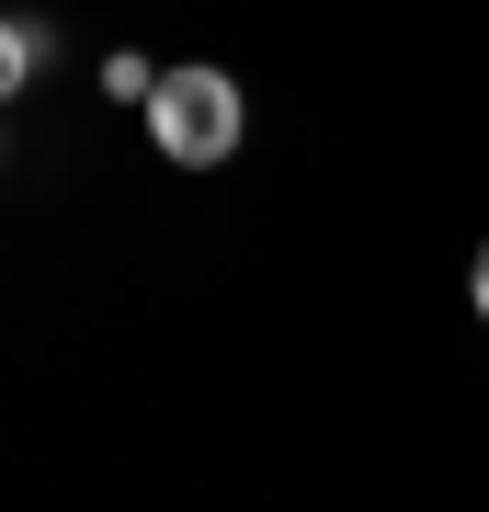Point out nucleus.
<instances>
[{"mask_svg": "<svg viewBox=\"0 0 489 512\" xmlns=\"http://www.w3.org/2000/svg\"><path fill=\"white\" fill-rule=\"evenodd\" d=\"M103 92L148 114V92H160V69H148V57H137V46H114V57H103Z\"/></svg>", "mask_w": 489, "mask_h": 512, "instance_id": "3", "label": "nucleus"}, {"mask_svg": "<svg viewBox=\"0 0 489 512\" xmlns=\"http://www.w3.org/2000/svg\"><path fill=\"white\" fill-rule=\"evenodd\" d=\"M35 69H46V23L23 12L12 35H0V92H23V80H35Z\"/></svg>", "mask_w": 489, "mask_h": 512, "instance_id": "2", "label": "nucleus"}, {"mask_svg": "<svg viewBox=\"0 0 489 512\" xmlns=\"http://www.w3.org/2000/svg\"><path fill=\"white\" fill-rule=\"evenodd\" d=\"M467 296H478V319H489V239H478V262H467Z\"/></svg>", "mask_w": 489, "mask_h": 512, "instance_id": "4", "label": "nucleus"}, {"mask_svg": "<svg viewBox=\"0 0 489 512\" xmlns=\"http://www.w3.org/2000/svg\"><path fill=\"white\" fill-rule=\"evenodd\" d=\"M239 137H251V103H239L228 69H160V92H148V148H160L171 171H217V160H239Z\"/></svg>", "mask_w": 489, "mask_h": 512, "instance_id": "1", "label": "nucleus"}]
</instances>
